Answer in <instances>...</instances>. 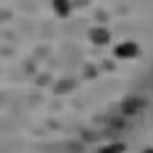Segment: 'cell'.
I'll list each match as a JSON object with an SVG mask.
<instances>
[{
	"mask_svg": "<svg viewBox=\"0 0 153 153\" xmlns=\"http://www.w3.org/2000/svg\"><path fill=\"white\" fill-rule=\"evenodd\" d=\"M88 39H90V43L96 45V47H104V45L110 43L112 35H110V31L104 29V27H92L90 33H88Z\"/></svg>",
	"mask_w": 153,
	"mask_h": 153,
	"instance_id": "obj_3",
	"label": "cell"
},
{
	"mask_svg": "<svg viewBox=\"0 0 153 153\" xmlns=\"http://www.w3.org/2000/svg\"><path fill=\"white\" fill-rule=\"evenodd\" d=\"M139 45L135 41H123L114 47V57L117 59H135L139 57Z\"/></svg>",
	"mask_w": 153,
	"mask_h": 153,
	"instance_id": "obj_1",
	"label": "cell"
},
{
	"mask_svg": "<svg viewBox=\"0 0 153 153\" xmlns=\"http://www.w3.org/2000/svg\"><path fill=\"white\" fill-rule=\"evenodd\" d=\"M145 106H147V102H145L143 98H139V96H129V98H125V100H123L120 110H123V114H125V117H135L137 112H141Z\"/></svg>",
	"mask_w": 153,
	"mask_h": 153,
	"instance_id": "obj_2",
	"label": "cell"
},
{
	"mask_svg": "<svg viewBox=\"0 0 153 153\" xmlns=\"http://www.w3.org/2000/svg\"><path fill=\"white\" fill-rule=\"evenodd\" d=\"M127 149L123 143H112V145H106V147H102L98 153H123Z\"/></svg>",
	"mask_w": 153,
	"mask_h": 153,
	"instance_id": "obj_5",
	"label": "cell"
},
{
	"mask_svg": "<svg viewBox=\"0 0 153 153\" xmlns=\"http://www.w3.org/2000/svg\"><path fill=\"white\" fill-rule=\"evenodd\" d=\"M141 153H153V147H147V149H143Z\"/></svg>",
	"mask_w": 153,
	"mask_h": 153,
	"instance_id": "obj_6",
	"label": "cell"
},
{
	"mask_svg": "<svg viewBox=\"0 0 153 153\" xmlns=\"http://www.w3.org/2000/svg\"><path fill=\"white\" fill-rule=\"evenodd\" d=\"M51 6H53L55 14L61 16V19L70 16V12H71V2L70 0H51Z\"/></svg>",
	"mask_w": 153,
	"mask_h": 153,
	"instance_id": "obj_4",
	"label": "cell"
}]
</instances>
